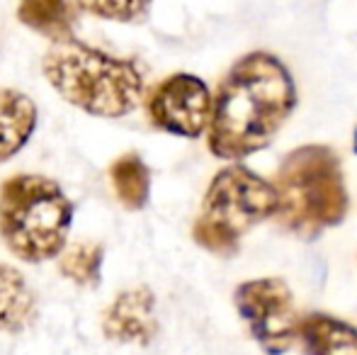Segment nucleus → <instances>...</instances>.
Wrapping results in <instances>:
<instances>
[{"mask_svg":"<svg viewBox=\"0 0 357 355\" xmlns=\"http://www.w3.org/2000/svg\"><path fill=\"white\" fill-rule=\"evenodd\" d=\"M296 107L289 68L270 52L241 56L214 95L207 129L209 151L221 161H243L273 144Z\"/></svg>","mask_w":357,"mask_h":355,"instance_id":"1","label":"nucleus"},{"mask_svg":"<svg viewBox=\"0 0 357 355\" xmlns=\"http://www.w3.org/2000/svg\"><path fill=\"white\" fill-rule=\"evenodd\" d=\"M44 78L66 103L93 117H127L144 98L137 61L93 49L78 39L54 42L42 61Z\"/></svg>","mask_w":357,"mask_h":355,"instance_id":"2","label":"nucleus"},{"mask_svg":"<svg viewBox=\"0 0 357 355\" xmlns=\"http://www.w3.org/2000/svg\"><path fill=\"white\" fill-rule=\"evenodd\" d=\"M275 188L280 224L301 239H314L338 227L348 214L350 199L340 158L321 144H306L287 153Z\"/></svg>","mask_w":357,"mask_h":355,"instance_id":"3","label":"nucleus"},{"mask_svg":"<svg viewBox=\"0 0 357 355\" xmlns=\"http://www.w3.org/2000/svg\"><path fill=\"white\" fill-rule=\"evenodd\" d=\"M73 204L52 178L13 176L0 185V239L24 263H44L66 248Z\"/></svg>","mask_w":357,"mask_h":355,"instance_id":"4","label":"nucleus"},{"mask_svg":"<svg viewBox=\"0 0 357 355\" xmlns=\"http://www.w3.org/2000/svg\"><path fill=\"white\" fill-rule=\"evenodd\" d=\"M278 188L243 163H234L221 168L209 183L192 236L214 256L231 258L250 229L278 217Z\"/></svg>","mask_w":357,"mask_h":355,"instance_id":"5","label":"nucleus"},{"mask_svg":"<svg viewBox=\"0 0 357 355\" xmlns=\"http://www.w3.org/2000/svg\"><path fill=\"white\" fill-rule=\"evenodd\" d=\"M234 304L265 355H284L294 346L301 319L282 278L245 280L236 287Z\"/></svg>","mask_w":357,"mask_h":355,"instance_id":"6","label":"nucleus"},{"mask_svg":"<svg viewBox=\"0 0 357 355\" xmlns=\"http://www.w3.org/2000/svg\"><path fill=\"white\" fill-rule=\"evenodd\" d=\"M214 98L207 83L192 73H173L163 78L146 100V114L160 132L197 139L209 129Z\"/></svg>","mask_w":357,"mask_h":355,"instance_id":"7","label":"nucleus"},{"mask_svg":"<svg viewBox=\"0 0 357 355\" xmlns=\"http://www.w3.org/2000/svg\"><path fill=\"white\" fill-rule=\"evenodd\" d=\"M105 338L117 343L146 346L158 333L155 319V297L149 287L124 289L102 314Z\"/></svg>","mask_w":357,"mask_h":355,"instance_id":"8","label":"nucleus"},{"mask_svg":"<svg viewBox=\"0 0 357 355\" xmlns=\"http://www.w3.org/2000/svg\"><path fill=\"white\" fill-rule=\"evenodd\" d=\"M296 341L304 355H357V326L345 319L314 312L301 317Z\"/></svg>","mask_w":357,"mask_h":355,"instance_id":"9","label":"nucleus"},{"mask_svg":"<svg viewBox=\"0 0 357 355\" xmlns=\"http://www.w3.org/2000/svg\"><path fill=\"white\" fill-rule=\"evenodd\" d=\"M37 127V105L20 90H0V163L13 158Z\"/></svg>","mask_w":357,"mask_h":355,"instance_id":"10","label":"nucleus"},{"mask_svg":"<svg viewBox=\"0 0 357 355\" xmlns=\"http://www.w3.org/2000/svg\"><path fill=\"white\" fill-rule=\"evenodd\" d=\"M34 319L37 297L29 282L20 270L0 263V331L20 333L32 326Z\"/></svg>","mask_w":357,"mask_h":355,"instance_id":"11","label":"nucleus"},{"mask_svg":"<svg viewBox=\"0 0 357 355\" xmlns=\"http://www.w3.org/2000/svg\"><path fill=\"white\" fill-rule=\"evenodd\" d=\"M17 17L29 29L54 42L73 39L75 13L68 0H20Z\"/></svg>","mask_w":357,"mask_h":355,"instance_id":"12","label":"nucleus"},{"mask_svg":"<svg viewBox=\"0 0 357 355\" xmlns=\"http://www.w3.org/2000/svg\"><path fill=\"white\" fill-rule=\"evenodd\" d=\"M117 199L127 209H144L151 192V173L139 153H124L109 168Z\"/></svg>","mask_w":357,"mask_h":355,"instance_id":"13","label":"nucleus"},{"mask_svg":"<svg viewBox=\"0 0 357 355\" xmlns=\"http://www.w3.org/2000/svg\"><path fill=\"white\" fill-rule=\"evenodd\" d=\"M100 268H102V246L98 243H71L68 248H63L61 258H59L61 275L80 287H98Z\"/></svg>","mask_w":357,"mask_h":355,"instance_id":"14","label":"nucleus"},{"mask_svg":"<svg viewBox=\"0 0 357 355\" xmlns=\"http://www.w3.org/2000/svg\"><path fill=\"white\" fill-rule=\"evenodd\" d=\"M153 0H75L80 10L112 22H139L149 15Z\"/></svg>","mask_w":357,"mask_h":355,"instance_id":"15","label":"nucleus"},{"mask_svg":"<svg viewBox=\"0 0 357 355\" xmlns=\"http://www.w3.org/2000/svg\"><path fill=\"white\" fill-rule=\"evenodd\" d=\"M353 149H355V153H357V127H355V137H353Z\"/></svg>","mask_w":357,"mask_h":355,"instance_id":"16","label":"nucleus"}]
</instances>
